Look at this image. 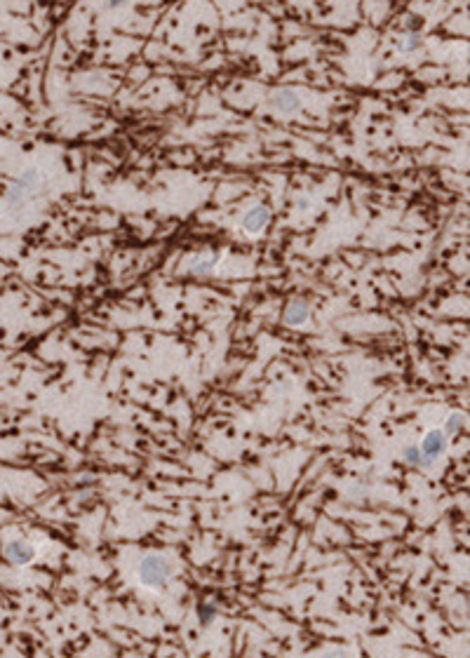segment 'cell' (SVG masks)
I'll return each mask as SVG.
<instances>
[{"label":"cell","instance_id":"1","mask_svg":"<svg viewBox=\"0 0 470 658\" xmlns=\"http://www.w3.org/2000/svg\"><path fill=\"white\" fill-rule=\"evenodd\" d=\"M43 188V174H40L38 167H26L17 174L15 179H12V184L8 186V191H5V198H3V210L8 217L12 214H19L26 207V203L36 196V193Z\"/></svg>","mask_w":470,"mask_h":658},{"label":"cell","instance_id":"2","mask_svg":"<svg viewBox=\"0 0 470 658\" xmlns=\"http://www.w3.org/2000/svg\"><path fill=\"white\" fill-rule=\"evenodd\" d=\"M174 574V562L165 553H146L137 562V579L144 588L163 590Z\"/></svg>","mask_w":470,"mask_h":658},{"label":"cell","instance_id":"3","mask_svg":"<svg viewBox=\"0 0 470 658\" xmlns=\"http://www.w3.org/2000/svg\"><path fill=\"white\" fill-rule=\"evenodd\" d=\"M268 109L278 113V116L292 118L304 109V99H301V94L294 87H278L268 97Z\"/></svg>","mask_w":470,"mask_h":658},{"label":"cell","instance_id":"4","mask_svg":"<svg viewBox=\"0 0 470 658\" xmlns=\"http://www.w3.org/2000/svg\"><path fill=\"white\" fill-rule=\"evenodd\" d=\"M449 435L442 431V428H433V431H428L426 435H423V440H421V454H423V461H426V468L428 466H433L435 461H440L442 456L447 454V449H449Z\"/></svg>","mask_w":470,"mask_h":658},{"label":"cell","instance_id":"5","mask_svg":"<svg viewBox=\"0 0 470 658\" xmlns=\"http://www.w3.org/2000/svg\"><path fill=\"white\" fill-rule=\"evenodd\" d=\"M3 555L12 567H29L36 560V546L29 539H10L5 541L3 546Z\"/></svg>","mask_w":470,"mask_h":658},{"label":"cell","instance_id":"6","mask_svg":"<svg viewBox=\"0 0 470 658\" xmlns=\"http://www.w3.org/2000/svg\"><path fill=\"white\" fill-rule=\"evenodd\" d=\"M271 219H273L271 207L257 203V205H252L250 210H247V212L243 214V219H240V226H243V231H245V233H250V235H259V233H264L266 228H268V224H271Z\"/></svg>","mask_w":470,"mask_h":658},{"label":"cell","instance_id":"7","mask_svg":"<svg viewBox=\"0 0 470 658\" xmlns=\"http://www.w3.org/2000/svg\"><path fill=\"white\" fill-rule=\"evenodd\" d=\"M282 322L287 327H306L311 322V304L304 297H292L282 311Z\"/></svg>","mask_w":470,"mask_h":658},{"label":"cell","instance_id":"8","mask_svg":"<svg viewBox=\"0 0 470 658\" xmlns=\"http://www.w3.org/2000/svg\"><path fill=\"white\" fill-rule=\"evenodd\" d=\"M217 266H219V254H214V252H196L186 261L188 273H193V275H207Z\"/></svg>","mask_w":470,"mask_h":658},{"label":"cell","instance_id":"9","mask_svg":"<svg viewBox=\"0 0 470 658\" xmlns=\"http://www.w3.org/2000/svg\"><path fill=\"white\" fill-rule=\"evenodd\" d=\"M466 423H468V416H466V414H463V412H452V414H447L442 431H445L449 438H456V435H459L463 428H466Z\"/></svg>","mask_w":470,"mask_h":658},{"label":"cell","instance_id":"10","mask_svg":"<svg viewBox=\"0 0 470 658\" xmlns=\"http://www.w3.org/2000/svg\"><path fill=\"white\" fill-rule=\"evenodd\" d=\"M421 43H423L421 33L414 31V29H409V31H405V33H402V36L398 38V50L405 52V55H409V52H416V50H419Z\"/></svg>","mask_w":470,"mask_h":658},{"label":"cell","instance_id":"11","mask_svg":"<svg viewBox=\"0 0 470 658\" xmlns=\"http://www.w3.org/2000/svg\"><path fill=\"white\" fill-rule=\"evenodd\" d=\"M402 461H405L407 466H414V468H426V461H423V454H421L419 445H407L405 449H402Z\"/></svg>","mask_w":470,"mask_h":658},{"label":"cell","instance_id":"12","mask_svg":"<svg viewBox=\"0 0 470 658\" xmlns=\"http://www.w3.org/2000/svg\"><path fill=\"white\" fill-rule=\"evenodd\" d=\"M217 616H219V607H217V604H214V602H205V604H200V609H198V619H200V626H203V628L212 626Z\"/></svg>","mask_w":470,"mask_h":658},{"label":"cell","instance_id":"13","mask_svg":"<svg viewBox=\"0 0 470 658\" xmlns=\"http://www.w3.org/2000/svg\"><path fill=\"white\" fill-rule=\"evenodd\" d=\"M299 207L301 210H308V200H299Z\"/></svg>","mask_w":470,"mask_h":658}]
</instances>
